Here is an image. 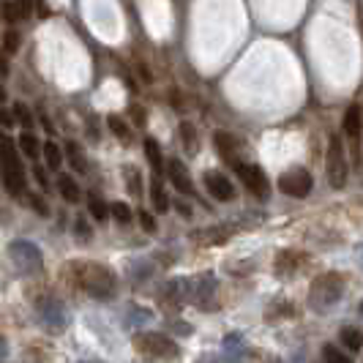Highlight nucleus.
Wrapping results in <instances>:
<instances>
[{"instance_id":"obj_41","label":"nucleus","mask_w":363,"mask_h":363,"mask_svg":"<svg viewBox=\"0 0 363 363\" xmlns=\"http://www.w3.org/2000/svg\"><path fill=\"white\" fill-rule=\"evenodd\" d=\"M82 363H99V361H82Z\"/></svg>"},{"instance_id":"obj_27","label":"nucleus","mask_w":363,"mask_h":363,"mask_svg":"<svg viewBox=\"0 0 363 363\" xmlns=\"http://www.w3.org/2000/svg\"><path fill=\"white\" fill-rule=\"evenodd\" d=\"M109 216L115 218L118 224H128L131 221V208H128L126 202H112L109 205Z\"/></svg>"},{"instance_id":"obj_18","label":"nucleus","mask_w":363,"mask_h":363,"mask_svg":"<svg viewBox=\"0 0 363 363\" xmlns=\"http://www.w3.org/2000/svg\"><path fill=\"white\" fill-rule=\"evenodd\" d=\"M361 128H363V121H361V109L352 107L347 109V115H345V134L350 137V140H358V134H361Z\"/></svg>"},{"instance_id":"obj_14","label":"nucleus","mask_w":363,"mask_h":363,"mask_svg":"<svg viewBox=\"0 0 363 363\" xmlns=\"http://www.w3.org/2000/svg\"><path fill=\"white\" fill-rule=\"evenodd\" d=\"M213 140H216V147H218V153H221V159H224V162H230L233 167H235V164H240V159H238V150H235V140H233L230 134L218 131Z\"/></svg>"},{"instance_id":"obj_13","label":"nucleus","mask_w":363,"mask_h":363,"mask_svg":"<svg viewBox=\"0 0 363 363\" xmlns=\"http://www.w3.org/2000/svg\"><path fill=\"white\" fill-rule=\"evenodd\" d=\"M233 233H235V224H218V227H208V230L194 233V238L200 243H224L227 238H233Z\"/></svg>"},{"instance_id":"obj_26","label":"nucleus","mask_w":363,"mask_h":363,"mask_svg":"<svg viewBox=\"0 0 363 363\" xmlns=\"http://www.w3.org/2000/svg\"><path fill=\"white\" fill-rule=\"evenodd\" d=\"M107 123H109L112 134H115L118 140H123V143H128V140H131V128L126 126V121H121V115H109Z\"/></svg>"},{"instance_id":"obj_39","label":"nucleus","mask_w":363,"mask_h":363,"mask_svg":"<svg viewBox=\"0 0 363 363\" xmlns=\"http://www.w3.org/2000/svg\"><path fill=\"white\" fill-rule=\"evenodd\" d=\"M33 172H36V181L41 183V186H47V175H44V169H41V167H36Z\"/></svg>"},{"instance_id":"obj_33","label":"nucleus","mask_w":363,"mask_h":363,"mask_svg":"<svg viewBox=\"0 0 363 363\" xmlns=\"http://www.w3.org/2000/svg\"><path fill=\"white\" fill-rule=\"evenodd\" d=\"M28 202H30V208L36 211L38 216H50V208H47V202L41 200L38 194H30V197H28Z\"/></svg>"},{"instance_id":"obj_5","label":"nucleus","mask_w":363,"mask_h":363,"mask_svg":"<svg viewBox=\"0 0 363 363\" xmlns=\"http://www.w3.org/2000/svg\"><path fill=\"white\" fill-rule=\"evenodd\" d=\"M325 169H328V183H330L333 189H345L350 167H347L345 145H342V137H339V134H333V137H330V143H328Z\"/></svg>"},{"instance_id":"obj_36","label":"nucleus","mask_w":363,"mask_h":363,"mask_svg":"<svg viewBox=\"0 0 363 363\" xmlns=\"http://www.w3.org/2000/svg\"><path fill=\"white\" fill-rule=\"evenodd\" d=\"M9 358V345H6V336L0 333V363Z\"/></svg>"},{"instance_id":"obj_7","label":"nucleus","mask_w":363,"mask_h":363,"mask_svg":"<svg viewBox=\"0 0 363 363\" xmlns=\"http://www.w3.org/2000/svg\"><path fill=\"white\" fill-rule=\"evenodd\" d=\"M279 189H281V194H287V197L303 200V197H309L311 194L314 181H311L309 169H303V167H292V169H287V172L279 178Z\"/></svg>"},{"instance_id":"obj_32","label":"nucleus","mask_w":363,"mask_h":363,"mask_svg":"<svg viewBox=\"0 0 363 363\" xmlns=\"http://www.w3.org/2000/svg\"><path fill=\"white\" fill-rule=\"evenodd\" d=\"M74 230H77V240H85V243L91 240V227H88V221H85V218H82V216L77 218V224H74Z\"/></svg>"},{"instance_id":"obj_1","label":"nucleus","mask_w":363,"mask_h":363,"mask_svg":"<svg viewBox=\"0 0 363 363\" xmlns=\"http://www.w3.org/2000/svg\"><path fill=\"white\" fill-rule=\"evenodd\" d=\"M77 281L96 301H109L118 292V276L107 265H96V262L77 265Z\"/></svg>"},{"instance_id":"obj_21","label":"nucleus","mask_w":363,"mask_h":363,"mask_svg":"<svg viewBox=\"0 0 363 363\" xmlns=\"http://www.w3.org/2000/svg\"><path fill=\"white\" fill-rule=\"evenodd\" d=\"M19 150L28 156V159H36L38 153H41V143L36 140V134L33 131H25V134H19Z\"/></svg>"},{"instance_id":"obj_2","label":"nucleus","mask_w":363,"mask_h":363,"mask_svg":"<svg viewBox=\"0 0 363 363\" xmlns=\"http://www.w3.org/2000/svg\"><path fill=\"white\" fill-rule=\"evenodd\" d=\"M345 295V276L328 271L317 276L309 287V303L314 311H330Z\"/></svg>"},{"instance_id":"obj_28","label":"nucleus","mask_w":363,"mask_h":363,"mask_svg":"<svg viewBox=\"0 0 363 363\" xmlns=\"http://www.w3.org/2000/svg\"><path fill=\"white\" fill-rule=\"evenodd\" d=\"M323 355H325V363H352L350 361V355H345L339 347H333V345L323 347Z\"/></svg>"},{"instance_id":"obj_35","label":"nucleus","mask_w":363,"mask_h":363,"mask_svg":"<svg viewBox=\"0 0 363 363\" xmlns=\"http://www.w3.org/2000/svg\"><path fill=\"white\" fill-rule=\"evenodd\" d=\"M0 123L3 126H14V115H9L6 109H0Z\"/></svg>"},{"instance_id":"obj_10","label":"nucleus","mask_w":363,"mask_h":363,"mask_svg":"<svg viewBox=\"0 0 363 363\" xmlns=\"http://www.w3.org/2000/svg\"><path fill=\"white\" fill-rule=\"evenodd\" d=\"M205 189H208L211 197L218 202L235 200V186L230 183L227 175H221V172H208V175H205Z\"/></svg>"},{"instance_id":"obj_4","label":"nucleus","mask_w":363,"mask_h":363,"mask_svg":"<svg viewBox=\"0 0 363 363\" xmlns=\"http://www.w3.org/2000/svg\"><path fill=\"white\" fill-rule=\"evenodd\" d=\"M134 347L150 355V358H175L178 355V345L167 336V333H156V330H145V333H137L134 336Z\"/></svg>"},{"instance_id":"obj_31","label":"nucleus","mask_w":363,"mask_h":363,"mask_svg":"<svg viewBox=\"0 0 363 363\" xmlns=\"http://www.w3.org/2000/svg\"><path fill=\"white\" fill-rule=\"evenodd\" d=\"M19 41H22V38H19L17 30H6V36H3V50H6V52H17Z\"/></svg>"},{"instance_id":"obj_42","label":"nucleus","mask_w":363,"mask_h":363,"mask_svg":"<svg viewBox=\"0 0 363 363\" xmlns=\"http://www.w3.org/2000/svg\"><path fill=\"white\" fill-rule=\"evenodd\" d=\"M361 314H363V303H361Z\"/></svg>"},{"instance_id":"obj_12","label":"nucleus","mask_w":363,"mask_h":363,"mask_svg":"<svg viewBox=\"0 0 363 363\" xmlns=\"http://www.w3.org/2000/svg\"><path fill=\"white\" fill-rule=\"evenodd\" d=\"M167 175H169L172 186H175L181 194H194V186H191V178H189V172H186L183 162L172 159V162L167 164Z\"/></svg>"},{"instance_id":"obj_40","label":"nucleus","mask_w":363,"mask_h":363,"mask_svg":"<svg viewBox=\"0 0 363 363\" xmlns=\"http://www.w3.org/2000/svg\"><path fill=\"white\" fill-rule=\"evenodd\" d=\"M3 101H6V88L0 85V104H3Z\"/></svg>"},{"instance_id":"obj_38","label":"nucleus","mask_w":363,"mask_h":363,"mask_svg":"<svg viewBox=\"0 0 363 363\" xmlns=\"http://www.w3.org/2000/svg\"><path fill=\"white\" fill-rule=\"evenodd\" d=\"M175 208H178V213H181V216H191V208H189V205H186V202H175Z\"/></svg>"},{"instance_id":"obj_15","label":"nucleus","mask_w":363,"mask_h":363,"mask_svg":"<svg viewBox=\"0 0 363 363\" xmlns=\"http://www.w3.org/2000/svg\"><path fill=\"white\" fill-rule=\"evenodd\" d=\"M167 298L175 303H186L191 298V281L189 279H172L167 287Z\"/></svg>"},{"instance_id":"obj_17","label":"nucleus","mask_w":363,"mask_h":363,"mask_svg":"<svg viewBox=\"0 0 363 363\" xmlns=\"http://www.w3.org/2000/svg\"><path fill=\"white\" fill-rule=\"evenodd\" d=\"M88 211H91L93 221H101V224H104L109 218V205L101 200L99 191H91V194H88Z\"/></svg>"},{"instance_id":"obj_8","label":"nucleus","mask_w":363,"mask_h":363,"mask_svg":"<svg viewBox=\"0 0 363 363\" xmlns=\"http://www.w3.org/2000/svg\"><path fill=\"white\" fill-rule=\"evenodd\" d=\"M36 311H38V320L44 323V328L52 330V333H60V330H66V325H69V311H66V306L57 298L38 301Z\"/></svg>"},{"instance_id":"obj_11","label":"nucleus","mask_w":363,"mask_h":363,"mask_svg":"<svg viewBox=\"0 0 363 363\" xmlns=\"http://www.w3.org/2000/svg\"><path fill=\"white\" fill-rule=\"evenodd\" d=\"M213 292H216V276H213V273H202L200 279L191 281V301H194L200 309H208V306H211Z\"/></svg>"},{"instance_id":"obj_43","label":"nucleus","mask_w":363,"mask_h":363,"mask_svg":"<svg viewBox=\"0 0 363 363\" xmlns=\"http://www.w3.org/2000/svg\"><path fill=\"white\" fill-rule=\"evenodd\" d=\"M361 262H363V252H361Z\"/></svg>"},{"instance_id":"obj_19","label":"nucleus","mask_w":363,"mask_h":363,"mask_svg":"<svg viewBox=\"0 0 363 363\" xmlns=\"http://www.w3.org/2000/svg\"><path fill=\"white\" fill-rule=\"evenodd\" d=\"M57 189H60V194H63V200L66 202H79V186L74 181L72 175H57Z\"/></svg>"},{"instance_id":"obj_3","label":"nucleus","mask_w":363,"mask_h":363,"mask_svg":"<svg viewBox=\"0 0 363 363\" xmlns=\"http://www.w3.org/2000/svg\"><path fill=\"white\" fill-rule=\"evenodd\" d=\"M0 178L11 197L25 194V167H22V159L11 140H3V145H0Z\"/></svg>"},{"instance_id":"obj_29","label":"nucleus","mask_w":363,"mask_h":363,"mask_svg":"<svg viewBox=\"0 0 363 363\" xmlns=\"http://www.w3.org/2000/svg\"><path fill=\"white\" fill-rule=\"evenodd\" d=\"M14 121H19L25 128H33V118H30V112H28V107L25 104H14Z\"/></svg>"},{"instance_id":"obj_23","label":"nucleus","mask_w":363,"mask_h":363,"mask_svg":"<svg viewBox=\"0 0 363 363\" xmlns=\"http://www.w3.org/2000/svg\"><path fill=\"white\" fill-rule=\"evenodd\" d=\"M150 197H153V205H156L159 213L169 211V200H167V191H164V186L159 183V178H153V183H150Z\"/></svg>"},{"instance_id":"obj_24","label":"nucleus","mask_w":363,"mask_h":363,"mask_svg":"<svg viewBox=\"0 0 363 363\" xmlns=\"http://www.w3.org/2000/svg\"><path fill=\"white\" fill-rule=\"evenodd\" d=\"M41 153H44V159H47V167H50V169H60V164H63V150L57 147V143L41 145Z\"/></svg>"},{"instance_id":"obj_30","label":"nucleus","mask_w":363,"mask_h":363,"mask_svg":"<svg viewBox=\"0 0 363 363\" xmlns=\"http://www.w3.org/2000/svg\"><path fill=\"white\" fill-rule=\"evenodd\" d=\"M11 3H14V9H17L19 22H22V19H30V14H33V3H36V0H11Z\"/></svg>"},{"instance_id":"obj_25","label":"nucleus","mask_w":363,"mask_h":363,"mask_svg":"<svg viewBox=\"0 0 363 363\" xmlns=\"http://www.w3.org/2000/svg\"><path fill=\"white\" fill-rule=\"evenodd\" d=\"M66 153H69V162L77 172H85L88 169V159H85V153H82V147L77 145V143H69L66 145Z\"/></svg>"},{"instance_id":"obj_22","label":"nucleus","mask_w":363,"mask_h":363,"mask_svg":"<svg viewBox=\"0 0 363 363\" xmlns=\"http://www.w3.org/2000/svg\"><path fill=\"white\" fill-rule=\"evenodd\" d=\"M181 143L189 153H197V147H200V137H197V128L191 126V123H181Z\"/></svg>"},{"instance_id":"obj_9","label":"nucleus","mask_w":363,"mask_h":363,"mask_svg":"<svg viewBox=\"0 0 363 363\" xmlns=\"http://www.w3.org/2000/svg\"><path fill=\"white\" fill-rule=\"evenodd\" d=\"M238 169V178L243 181V186L255 194V197H259V200H265L268 194H271V183H268V178H265V172L259 169V167H255V164H235Z\"/></svg>"},{"instance_id":"obj_6","label":"nucleus","mask_w":363,"mask_h":363,"mask_svg":"<svg viewBox=\"0 0 363 363\" xmlns=\"http://www.w3.org/2000/svg\"><path fill=\"white\" fill-rule=\"evenodd\" d=\"M9 257L14 262V268L22 273H33L44 265V255L33 240H14L9 243Z\"/></svg>"},{"instance_id":"obj_16","label":"nucleus","mask_w":363,"mask_h":363,"mask_svg":"<svg viewBox=\"0 0 363 363\" xmlns=\"http://www.w3.org/2000/svg\"><path fill=\"white\" fill-rule=\"evenodd\" d=\"M145 156H147V162H150V167H153V175H156V178H162L164 175L162 147H159V143H156L153 137H145Z\"/></svg>"},{"instance_id":"obj_20","label":"nucleus","mask_w":363,"mask_h":363,"mask_svg":"<svg viewBox=\"0 0 363 363\" xmlns=\"http://www.w3.org/2000/svg\"><path fill=\"white\" fill-rule=\"evenodd\" d=\"M339 339H342V345H345L350 352L363 350V330H358V328H342V330H339Z\"/></svg>"},{"instance_id":"obj_34","label":"nucleus","mask_w":363,"mask_h":363,"mask_svg":"<svg viewBox=\"0 0 363 363\" xmlns=\"http://www.w3.org/2000/svg\"><path fill=\"white\" fill-rule=\"evenodd\" d=\"M140 224H143V230H145V233H156V218H153V213L140 211Z\"/></svg>"},{"instance_id":"obj_37","label":"nucleus","mask_w":363,"mask_h":363,"mask_svg":"<svg viewBox=\"0 0 363 363\" xmlns=\"http://www.w3.org/2000/svg\"><path fill=\"white\" fill-rule=\"evenodd\" d=\"M0 77H9V60H6L3 50H0Z\"/></svg>"}]
</instances>
